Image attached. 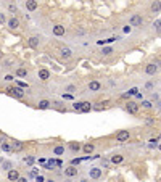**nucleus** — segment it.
Here are the masks:
<instances>
[{"label":"nucleus","instance_id":"1","mask_svg":"<svg viewBox=\"0 0 161 182\" xmlns=\"http://www.w3.org/2000/svg\"><path fill=\"white\" fill-rule=\"evenodd\" d=\"M7 94L11 95V97H15V98H23L24 97V90H23L21 87H13V85L7 89Z\"/></svg>","mask_w":161,"mask_h":182},{"label":"nucleus","instance_id":"2","mask_svg":"<svg viewBox=\"0 0 161 182\" xmlns=\"http://www.w3.org/2000/svg\"><path fill=\"white\" fill-rule=\"evenodd\" d=\"M10 145H11V151H15V153H19V151H23L24 150V142H21V140H16V139H13L10 142Z\"/></svg>","mask_w":161,"mask_h":182},{"label":"nucleus","instance_id":"3","mask_svg":"<svg viewBox=\"0 0 161 182\" xmlns=\"http://www.w3.org/2000/svg\"><path fill=\"white\" fill-rule=\"evenodd\" d=\"M60 56H61L65 61H68V60L73 58V52H71L68 47H61V49H60Z\"/></svg>","mask_w":161,"mask_h":182},{"label":"nucleus","instance_id":"4","mask_svg":"<svg viewBox=\"0 0 161 182\" xmlns=\"http://www.w3.org/2000/svg\"><path fill=\"white\" fill-rule=\"evenodd\" d=\"M19 177H21V176H19V171H18V169H10V171L7 172V179L10 182H16Z\"/></svg>","mask_w":161,"mask_h":182},{"label":"nucleus","instance_id":"5","mask_svg":"<svg viewBox=\"0 0 161 182\" xmlns=\"http://www.w3.org/2000/svg\"><path fill=\"white\" fill-rule=\"evenodd\" d=\"M142 23H144V18L140 16V15H132L130 19H129L130 26H142Z\"/></svg>","mask_w":161,"mask_h":182},{"label":"nucleus","instance_id":"6","mask_svg":"<svg viewBox=\"0 0 161 182\" xmlns=\"http://www.w3.org/2000/svg\"><path fill=\"white\" fill-rule=\"evenodd\" d=\"M7 24H8V28L13 31V29H18L19 28V19H18L16 16H11V18H8L7 19Z\"/></svg>","mask_w":161,"mask_h":182},{"label":"nucleus","instance_id":"7","mask_svg":"<svg viewBox=\"0 0 161 182\" xmlns=\"http://www.w3.org/2000/svg\"><path fill=\"white\" fill-rule=\"evenodd\" d=\"M126 110L130 115H137V113H139V105H137L135 102H129V103H126Z\"/></svg>","mask_w":161,"mask_h":182},{"label":"nucleus","instance_id":"8","mask_svg":"<svg viewBox=\"0 0 161 182\" xmlns=\"http://www.w3.org/2000/svg\"><path fill=\"white\" fill-rule=\"evenodd\" d=\"M129 137H130L129 131H119V132L116 134V139H118L119 142H126V140H129Z\"/></svg>","mask_w":161,"mask_h":182},{"label":"nucleus","instance_id":"9","mask_svg":"<svg viewBox=\"0 0 161 182\" xmlns=\"http://www.w3.org/2000/svg\"><path fill=\"white\" fill-rule=\"evenodd\" d=\"M65 32H66L65 26H61V24H55V26H53V34H55L56 37H61V35H65Z\"/></svg>","mask_w":161,"mask_h":182},{"label":"nucleus","instance_id":"10","mask_svg":"<svg viewBox=\"0 0 161 182\" xmlns=\"http://www.w3.org/2000/svg\"><path fill=\"white\" fill-rule=\"evenodd\" d=\"M87 87H89V90H90V92H98L100 89H102V84H100L98 81H90Z\"/></svg>","mask_w":161,"mask_h":182},{"label":"nucleus","instance_id":"11","mask_svg":"<svg viewBox=\"0 0 161 182\" xmlns=\"http://www.w3.org/2000/svg\"><path fill=\"white\" fill-rule=\"evenodd\" d=\"M39 79L40 81H49L50 79V71L49 69H45V68H42V69H39Z\"/></svg>","mask_w":161,"mask_h":182},{"label":"nucleus","instance_id":"12","mask_svg":"<svg viewBox=\"0 0 161 182\" xmlns=\"http://www.w3.org/2000/svg\"><path fill=\"white\" fill-rule=\"evenodd\" d=\"M89 176H90V179H100L102 177V169L100 168H92L90 171H89Z\"/></svg>","mask_w":161,"mask_h":182},{"label":"nucleus","instance_id":"13","mask_svg":"<svg viewBox=\"0 0 161 182\" xmlns=\"http://www.w3.org/2000/svg\"><path fill=\"white\" fill-rule=\"evenodd\" d=\"M94 150H95V144H92V142H89V144H84V145H82V151H84L85 155L94 153Z\"/></svg>","mask_w":161,"mask_h":182},{"label":"nucleus","instance_id":"14","mask_svg":"<svg viewBox=\"0 0 161 182\" xmlns=\"http://www.w3.org/2000/svg\"><path fill=\"white\" fill-rule=\"evenodd\" d=\"M68 148H69L71 151H74V153H77V151L82 150V145H80L79 142H69V144H68Z\"/></svg>","mask_w":161,"mask_h":182},{"label":"nucleus","instance_id":"15","mask_svg":"<svg viewBox=\"0 0 161 182\" xmlns=\"http://www.w3.org/2000/svg\"><path fill=\"white\" fill-rule=\"evenodd\" d=\"M65 174L68 177H74V176H77V168L76 166H68V168H65Z\"/></svg>","mask_w":161,"mask_h":182},{"label":"nucleus","instance_id":"16","mask_svg":"<svg viewBox=\"0 0 161 182\" xmlns=\"http://www.w3.org/2000/svg\"><path fill=\"white\" fill-rule=\"evenodd\" d=\"M156 71H158V65H155V63H148L147 66H145V73L150 74V76H151V74H155Z\"/></svg>","mask_w":161,"mask_h":182},{"label":"nucleus","instance_id":"17","mask_svg":"<svg viewBox=\"0 0 161 182\" xmlns=\"http://www.w3.org/2000/svg\"><path fill=\"white\" fill-rule=\"evenodd\" d=\"M110 106V102H100V103H95V106H92V110H95V111H102V110L108 108Z\"/></svg>","mask_w":161,"mask_h":182},{"label":"nucleus","instance_id":"18","mask_svg":"<svg viewBox=\"0 0 161 182\" xmlns=\"http://www.w3.org/2000/svg\"><path fill=\"white\" fill-rule=\"evenodd\" d=\"M24 5H26V8H28L29 11L37 10V7H39V3L35 2V0H28V2H24Z\"/></svg>","mask_w":161,"mask_h":182},{"label":"nucleus","instance_id":"19","mask_svg":"<svg viewBox=\"0 0 161 182\" xmlns=\"http://www.w3.org/2000/svg\"><path fill=\"white\" fill-rule=\"evenodd\" d=\"M28 45L31 49H37L39 47V37H29L28 39Z\"/></svg>","mask_w":161,"mask_h":182},{"label":"nucleus","instance_id":"20","mask_svg":"<svg viewBox=\"0 0 161 182\" xmlns=\"http://www.w3.org/2000/svg\"><path fill=\"white\" fill-rule=\"evenodd\" d=\"M92 103L90 102H82V106H80V111L82 113H89V111H92Z\"/></svg>","mask_w":161,"mask_h":182},{"label":"nucleus","instance_id":"21","mask_svg":"<svg viewBox=\"0 0 161 182\" xmlns=\"http://www.w3.org/2000/svg\"><path fill=\"white\" fill-rule=\"evenodd\" d=\"M37 106H39V110H47V108L52 106V102H49V100H40Z\"/></svg>","mask_w":161,"mask_h":182},{"label":"nucleus","instance_id":"22","mask_svg":"<svg viewBox=\"0 0 161 182\" xmlns=\"http://www.w3.org/2000/svg\"><path fill=\"white\" fill-rule=\"evenodd\" d=\"M123 161H124L123 155H113V156H111V163H113V165H119V163H123Z\"/></svg>","mask_w":161,"mask_h":182},{"label":"nucleus","instance_id":"23","mask_svg":"<svg viewBox=\"0 0 161 182\" xmlns=\"http://www.w3.org/2000/svg\"><path fill=\"white\" fill-rule=\"evenodd\" d=\"M15 74H16L18 77H26V76L29 74V71L26 69V68H18V69H16V73H15Z\"/></svg>","mask_w":161,"mask_h":182},{"label":"nucleus","instance_id":"24","mask_svg":"<svg viewBox=\"0 0 161 182\" xmlns=\"http://www.w3.org/2000/svg\"><path fill=\"white\" fill-rule=\"evenodd\" d=\"M0 148H2L3 151H7V153H10V151H11V145H10V142H2V144H0Z\"/></svg>","mask_w":161,"mask_h":182},{"label":"nucleus","instance_id":"25","mask_svg":"<svg viewBox=\"0 0 161 182\" xmlns=\"http://www.w3.org/2000/svg\"><path fill=\"white\" fill-rule=\"evenodd\" d=\"M52 106L56 108L58 111H66V108H63V103L61 102H52Z\"/></svg>","mask_w":161,"mask_h":182},{"label":"nucleus","instance_id":"26","mask_svg":"<svg viewBox=\"0 0 161 182\" xmlns=\"http://www.w3.org/2000/svg\"><path fill=\"white\" fill-rule=\"evenodd\" d=\"M63 153H65V147H63V145H58V147L53 148V155H58V156H60V155H63Z\"/></svg>","mask_w":161,"mask_h":182},{"label":"nucleus","instance_id":"27","mask_svg":"<svg viewBox=\"0 0 161 182\" xmlns=\"http://www.w3.org/2000/svg\"><path fill=\"white\" fill-rule=\"evenodd\" d=\"M150 10L151 11H160L161 10V2H153V3L150 5Z\"/></svg>","mask_w":161,"mask_h":182},{"label":"nucleus","instance_id":"28","mask_svg":"<svg viewBox=\"0 0 161 182\" xmlns=\"http://www.w3.org/2000/svg\"><path fill=\"white\" fill-rule=\"evenodd\" d=\"M7 8H8V11H11V13H16V11H18V8H16V5H15V3H8Z\"/></svg>","mask_w":161,"mask_h":182},{"label":"nucleus","instance_id":"29","mask_svg":"<svg viewBox=\"0 0 161 182\" xmlns=\"http://www.w3.org/2000/svg\"><path fill=\"white\" fill-rule=\"evenodd\" d=\"M3 169H7V171L13 169V163H10V161H5V163H3Z\"/></svg>","mask_w":161,"mask_h":182},{"label":"nucleus","instance_id":"30","mask_svg":"<svg viewBox=\"0 0 161 182\" xmlns=\"http://www.w3.org/2000/svg\"><path fill=\"white\" fill-rule=\"evenodd\" d=\"M34 160H35L34 156H28V158H24V163H26V165H29V166H31L32 163H34Z\"/></svg>","mask_w":161,"mask_h":182},{"label":"nucleus","instance_id":"31","mask_svg":"<svg viewBox=\"0 0 161 182\" xmlns=\"http://www.w3.org/2000/svg\"><path fill=\"white\" fill-rule=\"evenodd\" d=\"M80 106H82V102H76V103H73V108L76 110V111H80Z\"/></svg>","mask_w":161,"mask_h":182},{"label":"nucleus","instance_id":"32","mask_svg":"<svg viewBox=\"0 0 161 182\" xmlns=\"http://www.w3.org/2000/svg\"><path fill=\"white\" fill-rule=\"evenodd\" d=\"M155 29H156V31L158 32H160V34H161V21H155Z\"/></svg>","mask_w":161,"mask_h":182},{"label":"nucleus","instance_id":"33","mask_svg":"<svg viewBox=\"0 0 161 182\" xmlns=\"http://www.w3.org/2000/svg\"><path fill=\"white\" fill-rule=\"evenodd\" d=\"M103 55H111V53H113V49H103Z\"/></svg>","mask_w":161,"mask_h":182},{"label":"nucleus","instance_id":"34","mask_svg":"<svg viewBox=\"0 0 161 182\" xmlns=\"http://www.w3.org/2000/svg\"><path fill=\"white\" fill-rule=\"evenodd\" d=\"M80 161H82V160H79V158H76V160H73V161H71V166H76V165H79Z\"/></svg>","mask_w":161,"mask_h":182},{"label":"nucleus","instance_id":"35","mask_svg":"<svg viewBox=\"0 0 161 182\" xmlns=\"http://www.w3.org/2000/svg\"><path fill=\"white\" fill-rule=\"evenodd\" d=\"M5 21H7V18H5V15H3V13H0V24H3Z\"/></svg>","mask_w":161,"mask_h":182},{"label":"nucleus","instance_id":"36","mask_svg":"<svg viewBox=\"0 0 161 182\" xmlns=\"http://www.w3.org/2000/svg\"><path fill=\"white\" fill-rule=\"evenodd\" d=\"M11 63H13V60H7V61H5V68H10Z\"/></svg>","mask_w":161,"mask_h":182},{"label":"nucleus","instance_id":"37","mask_svg":"<svg viewBox=\"0 0 161 182\" xmlns=\"http://www.w3.org/2000/svg\"><path fill=\"white\" fill-rule=\"evenodd\" d=\"M137 92H139V90L134 87V89H130V90H129V95H137Z\"/></svg>","mask_w":161,"mask_h":182},{"label":"nucleus","instance_id":"38","mask_svg":"<svg viewBox=\"0 0 161 182\" xmlns=\"http://www.w3.org/2000/svg\"><path fill=\"white\" fill-rule=\"evenodd\" d=\"M142 105H144V108H151V103L150 102H144Z\"/></svg>","mask_w":161,"mask_h":182},{"label":"nucleus","instance_id":"39","mask_svg":"<svg viewBox=\"0 0 161 182\" xmlns=\"http://www.w3.org/2000/svg\"><path fill=\"white\" fill-rule=\"evenodd\" d=\"M35 182H44V176H37V177H35Z\"/></svg>","mask_w":161,"mask_h":182},{"label":"nucleus","instance_id":"40","mask_svg":"<svg viewBox=\"0 0 161 182\" xmlns=\"http://www.w3.org/2000/svg\"><path fill=\"white\" fill-rule=\"evenodd\" d=\"M66 90H69V92H74V90H76V87H74V85H68V87H66Z\"/></svg>","mask_w":161,"mask_h":182},{"label":"nucleus","instance_id":"41","mask_svg":"<svg viewBox=\"0 0 161 182\" xmlns=\"http://www.w3.org/2000/svg\"><path fill=\"white\" fill-rule=\"evenodd\" d=\"M16 182H28V179H26V177H19Z\"/></svg>","mask_w":161,"mask_h":182},{"label":"nucleus","instance_id":"42","mask_svg":"<svg viewBox=\"0 0 161 182\" xmlns=\"http://www.w3.org/2000/svg\"><path fill=\"white\" fill-rule=\"evenodd\" d=\"M124 32H130V26H124Z\"/></svg>","mask_w":161,"mask_h":182},{"label":"nucleus","instance_id":"43","mask_svg":"<svg viewBox=\"0 0 161 182\" xmlns=\"http://www.w3.org/2000/svg\"><path fill=\"white\" fill-rule=\"evenodd\" d=\"M5 81H13V76H10V74H8V76L5 77Z\"/></svg>","mask_w":161,"mask_h":182},{"label":"nucleus","instance_id":"44","mask_svg":"<svg viewBox=\"0 0 161 182\" xmlns=\"http://www.w3.org/2000/svg\"><path fill=\"white\" fill-rule=\"evenodd\" d=\"M2 56H3V53H2V50H0V58H2Z\"/></svg>","mask_w":161,"mask_h":182},{"label":"nucleus","instance_id":"45","mask_svg":"<svg viewBox=\"0 0 161 182\" xmlns=\"http://www.w3.org/2000/svg\"><path fill=\"white\" fill-rule=\"evenodd\" d=\"M158 148H160V151H161V145H160V147H158Z\"/></svg>","mask_w":161,"mask_h":182}]
</instances>
